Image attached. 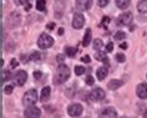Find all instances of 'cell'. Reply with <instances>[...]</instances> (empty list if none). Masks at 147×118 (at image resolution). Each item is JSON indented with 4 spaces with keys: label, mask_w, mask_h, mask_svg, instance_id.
I'll list each match as a JSON object with an SVG mask.
<instances>
[{
    "label": "cell",
    "mask_w": 147,
    "mask_h": 118,
    "mask_svg": "<svg viewBox=\"0 0 147 118\" xmlns=\"http://www.w3.org/2000/svg\"><path fill=\"white\" fill-rule=\"evenodd\" d=\"M70 77V70L66 65L60 64L56 68V73H55V83H64L69 80Z\"/></svg>",
    "instance_id": "cell-1"
},
{
    "label": "cell",
    "mask_w": 147,
    "mask_h": 118,
    "mask_svg": "<svg viewBox=\"0 0 147 118\" xmlns=\"http://www.w3.org/2000/svg\"><path fill=\"white\" fill-rule=\"evenodd\" d=\"M36 101H38V92H36V90H29L23 96V105L26 107L34 106Z\"/></svg>",
    "instance_id": "cell-2"
},
{
    "label": "cell",
    "mask_w": 147,
    "mask_h": 118,
    "mask_svg": "<svg viewBox=\"0 0 147 118\" xmlns=\"http://www.w3.org/2000/svg\"><path fill=\"white\" fill-rule=\"evenodd\" d=\"M53 44H54V39L51 38L49 34H46V32H42L38 40V45L40 49H42V50H46V49H49V47H51Z\"/></svg>",
    "instance_id": "cell-3"
},
{
    "label": "cell",
    "mask_w": 147,
    "mask_h": 118,
    "mask_svg": "<svg viewBox=\"0 0 147 118\" xmlns=\"http://www.w3.org/2000/svg\"><path fill=\"white\" fill-rule=\"evenodd\" d=\"M105 96H106L105 91L102 90L101 87H97V88H95V90H92L89 93V98L92 102H98V101H101V99H104Z\"/></svg>",
    "instance_id": "cell-4"
},
{
    "label": "cell",
    "mask_w": 147,
    "mask_h": 118,
    "mask_svg": "<svg viewBox=\"0 0 147 118\" xmlns=\"http://www.w3.org/2000/svg\"><path fill=\"white\" fill-rule=\"evenodd\" d=\"M28 80V73L24 71V70H20V71H18L15 73V76H14V83L16 84V86H23V84L26 82Z\"/></svg>",
    "instance_id": "cell-5"
},
{
    "label": "cell",
    "mask_w": 147,
    "mask_h": 118,
    "mask_svg": "<svg viewBox=\"0 0 147 118\" xmlns=\"http://www.w3.org/2000/svg\"><path fill=\"white\" fill-rule=\"evenodd\" d=\"M82 111H84V108H82V106L80 105V103H72V105L69 106L67 113L71 117H79L80 114L82 113Z\"/></svg>",
    "instance_id": "cell-6"
},
{
    "label": "cell",
    "mask_w": 147,
    "mask_h": 118,
    "mask_svg": "<svg viewBox=\"0 0 147 118\" xmlns=\"http://www.w3.org/2000/svg\"><path fill=\"white\" fill-rule=\"evenodd\" d=\"M40 114H41V111L38 107H34V106H30L25 109L24 112V116L25 118H39Z\"/></svg>",
    "instance_id": "cell-7"
},
{
    "label": "cell",
    "mask_w": 147,
    "mask_h": 118,
    "mask_svg": "<svg viewBox=\"0 0 147 118\" xmlns=\"http://www.w3.org/2000/svg\"><path fill=\"white\" fill-rule=\"evenodd\" d=\"M85 24V17H84L82 14H75L74 15V19H72V27L74 29H81Z\"/></svg>",
    "instance_id": "cell-8"
},
{
    "label": "cell",
    "mask_w": 147,
    "mask_h": 118,
    "mask_svg": "<svg viewBox=\"0 0 147 118\" xmlns=\"http://www.w3.org/2000/svg\"><path fill=\"white\" fill-rule=\"evenodd\" d=\"M92 6V0H76V8L82 11H86Z\"/></svg>",
    "instance_id": "cell-9"
},
{
    "label": "cell",
    "mask_w": 147,
    "mask_h": 118,
    "mask_svg": "<svg viewBox=\"0 0 147 118\" xmlns=\"http://www.w3.org/2000/svg\"><path fill=\"white\" fill-rule=\"evenodd\" d=\"M132 19H134V15H132V13H123L121 14L120 17H119V24L120 25H128L131 24Z\"/></svg>",
    "instance_id": "cell-10"
},
{
    "label": "cell",
    "mask_w": 147,
    "mask_h": 118,
    "mask_svg": "<svg viewBox=\"0 0 147 118\" xmlns=\"http://www.w3.org/2000/svg\"><path fill=\"white\" fill-rule=\"evenodd\" d=\"M136 93L140 98H147V83L142 82L136 87Z\"/></svg>",
    "instance_id": "cell-11"
},
{
    "label": "cell",
    "mask_w": 147,
    "mask_h": 118,
    "mask_svg": "<svg viewBox=\"0 0 147 118\" xmlns=\"http://www.w3.org/2000/svg\"><path fill=\"white\" fill-rule=\"evenodd\" d=\"M100 118H117V113L113 108L109 107V108H105L100 113Z\"/></svg>",
    "instance_id": "cell-12"
},
{
    "label": "cell",
    "mask_w": 147,
    "mask_h": 118,
    "mask_svg": "<svg viewBox=\"0 0 147 118\" xmlns=\"http://www.w3.org/2000/svg\"><path fill=\"white\" fill-rule=\"evenodd\" d=\"M9 24H10V26L11 27H15L16 25H19L20 24V20H21V17H20V14L19 13H13L11 15L9 16Z\"/></svg>",
    "instance_id": "cell-13"
},
{
    "label": "cell",
    "mask_w": 147,
    "mask_h": 118,
    "mask_svg": "<svg viewBox=\"0 0 147 118\" xmlns=\"http://www.w3.org/2000/svg\"><path fill=\"white\" fill-rule=\"evenodd\" d=\"M122 84H123V81H121V80H111L109 82L107 87H109V90H117V88L121 87Z\"/></svg>",
    "instance_id": "cell-14"
},
{
    "label": "cell",
    "mask_w": 147,
    "mask_h": 118,
    "mask_svg": "<svg viewBox=\"0 0 147 118\" xmlns=\"http://www.w3.org/2000/svg\"><path fill=\"white\" fill-rule=\"evenodd\" d=\"M107 73H109L107 68L102 66V67H98V68H97V71H96V76H97V78H98V80L102 81V80H105V78H106Z\"/></svg>",
    "instance_id": "cell-15"
},
{
    "label": "cell",
    "mask_w": 147,
    "mask_h": 118,
    "mask_svg": "<svg viewBox=\"0 0 147 118\" xmlns=\"http://www.w3.org/2000/svg\"><path fill=\"white\" fill-rule=\"evenodd\" d=\"M95 58H96L97 61H102V62H105V64H109V58L104 51H96V52H95Z\"/></svg>",
    "instance_id": "cell-16"
},
{
    "label": "cell",
    "mask_w": 147,
    "mask_h": 118,
    "mask_svg": "<svg viewBox=\"0 0 147 118\" xmlns=\"http://www.w3.org/2000/svg\"><path fill=\"white\" fill-rule=\"evenodd\" d=\"M50 92H51V88H50L49 86L44 87L42 90H41V101H42V102H45V101H47V99H49Z\"/></svg>",
    "instance_id": "cell-17"
},
{
    "label": "cell",
    "mask_w": 147,
    "mask_h": 118,
    "mask_svg": "<svg viewBox=\"0 0 147 118\" xmlns=\"http://www.w3.org/2000/svg\"><path fill=\"white\" fill-rule=\"evenodd\" d=\"M91 41V29H86V32L84 35V40H82V45L87 46Z\"/></svg>",
    "instance_id": "cell-18"
},
{
    "label": "cell",
    "mask_w": 147,
    "mask_h": 118,
    "mask_svg": "<svg viewBox=\"0 0 147 118\" xmlns=\"http://www.w3.org/2000/svg\"><path fill=\"white\" fill-rule=\"evenodd\" d=\"M137 10H138L140 13H142V14L147 13V0H142V1H140V3H138Z\"/></svg>",
    "instance_id": "cell-19"
},
{
    "label": "cell",
    "mask_w": 147,
    "mask_h": 118,
    "mask_svg": "<svg viewBox=\"0 0 147 118\" xmlns=\"http://www.w3.org/2000/svg\"><path fill=\"white\" fill-rule=\"evenodd\" d=\"M130 3H131V0H116V5L120 9H126L130 5Z\"/></svg>",
    "instance_id": "cell-20"
},
{
    "label": "cell",
    "mask_w": 147,
    "mask_h": 118,
    "mask_svg": "<svg viewBox=\"0 0 147 118\" xmlns=\"http://www.w3.org/2000/svg\"><path fill=\"white\" fill-rule=\"evenodd\" d=\"M76 52H78V50H76L75 47L69 46V47H66V49H65V54L67 55V56H70V57H74L76 55Z\"/></svg>",
    "instance_id": "cell-21"
},
{
    "label": "cell",
    "mask_w": 147,
    "mask_h": 118,
    "mask_svg": "<svg viewBox=\"0 0 147 118\" xmlns=\"http://www.w3.org/2000/svg\"><path fill=\"white\" fill-rule=\"evenodd\" d=\"M46 6V0H36V9L40 11H44Z\"/></svg>",
    "instance_id": "cell-22"
},
{
    "label": "cell",
    "mask_w": 147,
    "mask_h": 118,
    "mask_svg": "<svg viewBox=\"0 0 147 118\" xmlns=\"http://www.w3.org/2000/svg\"><path fill=\"white\" fill-rule=\"evenodd\" d=\"M102 46H104V44H102L101 39H96L94 41V49L96 51H102Z\"/></svg>",
    "instance_id": "cell-23"
},
{
    "label": "cell",
    "mask_w": 147,
    "mask_h": 118,
    "mask_svg": "<svg viewBox=\"0 0 147 118\" xmlns=\"http://www.w3.org/2000/svg\"><path fill=\"white\" fill-rule=\"evenodd\" d=\"M75 73L78 76H81L85 73V67L84 66H75Z\"/></svg>",
    "instance_id": "cell-24"
},
{
    "label": "cell",
    "mask_w": 147,
    "mask_h": 118,
    "mask_svg": "<svg viewBox=\"0 0 147 118\" xmlns=\"http://www.w3.org/2000/svg\"><path fill=\"white\" fill-rule=\"evenodd\" d=\"M113 38H115V40H123L125 38H126V34H125L123 31H117Z\"/></svg>",
    "instance_id": "cell-25"
},
{
    "label": "cell",
    "mask_w": 147,
    "mask_h": 118,
    "mask_svg": "<svg viewBox=\"0 0 147 118\" xmlns=\"http://www.w3.org/2000/svg\"><path fill=\"white\" fill-rule=\"evenodd\" d=\"M9 77H10L9 71H5V70H3V71H1V81H3V82L8 81V80H9Z\"/></svg>",
    "instance_id": "cell-26"
},
{
    "label": "cell",
    "mask_w": 147,
    "mask_h": 118,
    "mask_svg": "<svg viewBox=\"0 0 147 118\" xmlns=\"http://www.w3.org/2000/svg\"><path fill=\"white\" fill-rule=\"evenodd\" d=\"M30 60H32V61H39V60H40V54L38 52V51L32 52V54L30 55Z\"/></svg>",
    "instance_id": "cell-27"
},
{
    "label": "cell",
    "mask_w": 147,
    "mask_h": 118,
    "mask_svg": "<svg viewBox=\"0 0 147 118\" xmlns=\"http://www.w3.org/2000/svg\"><path fill=\"white\" fill-rule=\"evenodd\" d=\"M116 60L119 61V62H123L125 60H126V56H125L123 54H116Z\"/></svg>",
    "instance_id": "cell-28"
},
{
    "label": "cell",
    "mask_w": 147,
    "mask_h": 118,
    "mask_svg": "<svg viewBox=\"0 0 147 118\" xmlns=\"http://www.w3.org/2000/svg\"><path fill=\"white\" fill-rule=\"evenodd\" d=\"M13 86H11V84H8V86H5L4 87V93L5 95H10V93H11V92H13Z\"/></svg>",
    "instance_id": "cell-29"
},
{
    "label": "cell",
    "mask_w": 147,
    "mask_h": 118,
    "mask_svg": "<svg viewBox=\"0 0 147 118\" xmlns=\"http://www.w3.org/2000/svg\"><path fill=\"white\" fill-rule=\"evenodd\" d=\"M85 82L86 84H89V86H91V84H94V77L92 76H86V78H85Z\"/></svg>",
    "instance_id": "cell-30"
},
{
    "label": "cell",
    "mask_w": 147,
    "mask_h": 118,
    "mask_svg": "<svg viewBox=\"0 0 147 118\" xmlns=\"http://www.w3.org/2000/svg\"><path fill=\"white\" fill-rule=\"evenodd\" d=\"M109 1L110 0H97V4L101 6V8H104V6H106L109 4Z\"/></svg>",
    "instance_id": "cell-31"
},
{
    "label": "cell",
    "mask_w": 147,
    "mask_h": 118,
    "mask_svg": "<svg viewBox=\"0 0 147 118\" xmlns=\"http://www.w3.org/2000/svg\"><path fill=\"white\" fill-rule=\"evenodd\" d=\"M112 50H113V44L112 42H109L107 45H106V51H107V52H111Z\"/></svg>",
    "instance_id": "cell-32"
},
{
    "label": "cell",
    "mask_w": 147,
    "mask_h": 118,
    "mask_svg": "<svg viewBox=\"0 0 147 118\" xmlns=\"http://www.w3.org/2000/svg\"><path fill=\"white\" fill-rule=\"evenodd\" d=\"M81 61H82V62H86V64H89V62L91 61V60H90V56H89V55H85V56H82V57H81Z\"/></svg>",
    "instance_id": "cell-33"
},
{
    "label": "cell",
    "mask_w": 147,
    "mask_h": 118,
    "mask_svg": "<svg viewBox=\"0 0 147 118\" xmlns=\"http://www.w3.org/2000/svg\"><path fill=\"white\" fill-rule=\"evenodd\" d=\"M10 65H11V67H18V65H19V62L16 61V58H13L11 62H10Z\"/></svg>",
    "instance_id": "cell-34"
},
{
    "label": "cell",
    "mask_w": 147,
    "mask_h": 118,
    "mask_svg": "<svg viewBox=\"0 0 147 118\" xmlns=\"http://www.w3.org/2000/svg\"><path fill=\"white\" fill-rule=\"evenodd\" d=\"M40 77H41V72H40V71H35L34 72V78L35 80H39Z\"/></svg>",
    "instance_id": "cell-35"
},
{
    "label": "cell",
    "mask_w": 147,
    "mask_h": 118,
    "mask_svg": "<svg viewBox=\"0 0 147 118\" xmlns=\"http://www.w3.org/2000/svg\"><path fill=\"white\" fill-rule=\"evenodd\" d=\"M110 23V17L109 16H104V17H102V24H109Z\"/></svg>",
    "instance_id": "cell-36"
},
{
    "label": "cell",
    "mask_w": 147,
    "mask_h": 118,
    "mask_svg": "<svg viewBox=\"0 0 147 118\" xmlns=\"http://www.w3.org/2000/svg\"><path fill=\"white\" fill-rule=\"evenodd\" d=\"M14 3H15L16 5H21V4H24L25 3V0H14Z\"/></svg>",
    "instance_id": "cell-37"
},
{
    "label": "cell",
    "mask_w": 147,
    "mask_h": 118,
    "mask_svg": "<svg viewBox=\"0 0 147 118\" xmlns=\"http://www.w3.org/2000/svg\"><path fill=\"white\" fill-rule=\"evenodd\" d=\"M47 29H49V30H53V29L55 27V24L54 23H50V24H47V26H46Z\"/></svg>",
    "instance_id": "cell-38"
},
{
    "label": "cell",
    "mask_w": 147,
    "mask_h": 118,
    "mask_svg": "<svg viewBox=\"0 0 147 118\" xmlns=\"http://www.w3.org/2000/svg\"><path fill=\"white\" fill-rule=\"evenodd\" d=\"M120 47H121V49H127V44L126 42H122V44H121V45H120Z\"/></svg>",
    "instance_id": "cell-39"
},
{
    "label": "cell",
    "mask_w": 147,
    "mask_h": 118,
    "mask_svg": "<svg viewBox=\"0 0 147 118\" xmlns=\"http://www.w3.org/2000/svg\"><path fill=\"white\" fill-rule=\"evenodd\" d=\"M59 35H62V34H64V29H62V27H60V29H59Z\"/></svg>",
    "instance_id": "cell-40"
},
{
    "label": "cell",
    "mask_w": 147,
    "mask_h": 118,
    "mask_svg": "<svg viewBox=\"0 0 147 118\" xmlns=\"http://www.w3.org/2000/svg\"><path fill=\"white\" fill-rule=\"evenodd\" d=\"M57 61L62 62V56H61V55H59V56H57Z\"/></svg>",
    "instance_id": "cell-41"
},
{
    "label": "cell",
    "mask_w": 147,
    "mask_h": 118,
    "mask_svg": "<svg viewBox=\"0 0 147 118\" xmlns=\"http://www.w3.org/2000/svg\"><path fill=\"white\" fill-rule=\"evenodd\" d=\"M143 118H147V109H146V112L143 113Z\"/></svg>",
    "instance_id": "cell-42"
}]
</instances>
